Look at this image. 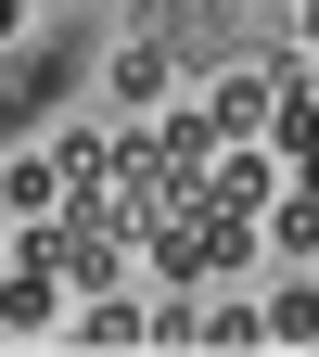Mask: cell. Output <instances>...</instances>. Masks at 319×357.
Segmentation results:
<instances>
[{"mask_svg": "<svg viewBox=\"0 0 319 357\" xmlns=\"http://www.w3.org/2000/svg\"><path fill=\"white\" fill-rule=\"evenodd\" d=\"M205 115H217V141H268V115H281V64L217 77V89H205Z\"/></svg>", "mask_w": 319, "mask_h": 357, "instance_id": "1", "label": "cell"}, {"mask_svg": "<svg viewBox=\"0 0 319 357\" xmlns=\"http://www.w3.org/2000/svg\"><path fill=\"white\" fill-rule=\"evenodd\" d=\"M64 294H77L64 268H38V255H13V268H0V332H52V319H64Z\"/></svg>", "mask_w": 319, "mask_h": 357, "instance_id": "2", "label": "cell"}, {"mask_svg": "<svg viewBox=\"0 0 319 357\" xmlns=\"http://www.w3.org/2000/svg\"><path fill=\"white\" fill-rule=\"evenodd\" d=\"M217 204H243V217H268V204H281V153H268V141H217Z\"/></svg>", "mask_w": 319, "mask_h": 357, "instance_id": "3", "label": "cell"}, {"mask_svg": "<svg viewBox=\"0 0 319 357\" xmlns=\"http://www.w3.org/2000/svg\"><path fill=\"white\" fill-rule=\"evenodd\" d=\"M64 344H154V306L128 294V281H115V294H77V332H64Z\"/></svg>", "mask_w": 319, "mask_h": 357, "instance_id": "4", "label": "cell"}, {"mask_svg": "<svg viewBox=\"0 0 319 357\" xmlns=\"http://www.w3.org/2000/svg\"><path fill=\"white\" fill-rule=\"evenodd\" d=\"M0 204H13V217H52L64 204V166L52 153H13V166H0Z\"/></svg>", "mask_w": 319, "mask_h": 357, "instance_id": "5", "label": "cell"}, {"mask_svg": "<svg viewBox=\"0 0 319 357\" xmlns=\"http://www.w3.org/2000/svg\"><path fill=\"white\" fill-rule=\"evenodd\" d=\"M52 166H64V192H103V178H115V128H64Z\"/></svg>", "mask_w": 319, "mask_h": 357, "instance_id": "6", "label": "cell"}, {"mask_svg": "<svg viewBox=\"0 0 319 357\" xmlns=\"http://www.w3.org/2000/svg\"><path fill=\"white\" fill-rule=\"evenodd\" d=\"M205 344H217V357L268 344V306H243V294H217V281H205Z\"/></svg>", "mask_w": 319, "mask_h": 357, "instance_id": "7", "label": "cell"}, {"mask_svg": "<svg viewBox=\"0 0 319 357\" xmlns=\"http://www.w3.org/2000/svg\"><path fill=\"white\" fill-rule=\"evenodd\" d=\"M268 243L319 268V192H294V178H281V204H268Z\"/></svg>", "mask_w": 319, "mask_h": 357, "instance_id": "8", "label": "cell"}, {"mask_svg": "<svg viewBox=\"0 0 319 357\" xmlns=\"http://www.w3.org/2000/svg\"><path fill=\"white\" fill-rule=\"evenodd\" d=\"M115 102H166V38H128L115 52Z\"/></svg>", "mask_w": 319, "mask_h": 357, "instance_id": "9", "label": "cell"}, {"mask_svg": "<svg viewBox=\"0 0 319 357\" xmlns=\"http://www.w3.org/2000/svg\"><path fill=\"white\" fill-rule=\"evenodd\" d=\"M268 344H319V268H306L281 306H268Z\"/></svg>", "mask_w": 319, "mask_h": 357, "instance_id": "10", "label": "cell"}, {"mask_svg": "<svg viewBox=\"0 0 319 357\" xmlns=\"http://www.w3.org/2000/svg\"><path fill=\"white\" fill-rule=\"evenodd\" d=\"M294 52H306V64H319V0H294Z\"/></svg>", "mask_w": 319, "mask_h": 357, "instance_id": "11", "label": "cell"}, {"mask_svg": "<svg viewBox=\"0 0 319 357\" xmlns=\"http://www.w3.org/2000/svg\"><path fill=\"white\" fill-rule=\"evenodd\" d=\"M13 26H26V0H0V38H13Z\"/></svg>", "mask_w": 319, "mask_h": 357, "instance_id": "12", "label": "cell"}]
</instances>
